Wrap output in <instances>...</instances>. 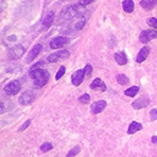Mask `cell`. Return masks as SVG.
<instances>
[{"instance_id": "6da1fadb", "label": "cell", "mask_w": 157, "mask_h": 157, "mask_svg": "<svg viewBox=\"0 0 157 157\" xmlns=\"http://www.w3.org/2000/svg\"><path fill=\"white\" fill-rule=\"evenodd\" d=\"M29 77L34 80V87L35 88H41L47 84L50 78V73L48 70L37 68V69H30Z\"/></svg>"}, {"instance_id": "7a4b0ae2", "label": "cell", "mask_w": 157, "mask_h": 157, "mask_svg": "<svg viewBox=\"0 0 157 157\" xmlns=\"http://www.w3.org/2000/svg\"><path fill=\"white\" fill-rule=\"evenodd\" d=\"M85 12V6L82 4H71V6L65 8V10L62 12V17L64 19H71V18H75L77 16L82 15Z\"/></svg>"}, {"instance_id": "3957f363", "label": "cell", "mask_w": 157, "mask_h": 157, "mask_svg": "<svg viewBox=\"0 0 157 157\" xmlns=\"http://www.w3.org/2000/svg\"><path fill=\"white\" fill-rule=\"evenodd\" d=\"M69 55H70V52L68 50H59V51L50 54L47 57V62L48 63H56V62L61 61V59H68Z\"/></svg>"}, {"instance_id": "277c9868", "label": "cell", "mask_w": 157, "mask_h": 157, "mask_svg": "<svg viewBox=\"0 0 157 157\" xmlns=\"http://www.w3.org/2000/svg\"><path fill=\"white\" fill-rule=\"evenodd\" d=\"M155 38H157V31L154 29L144 30L139 35V40L142 44H147Z\"/></svg>"}, {"instance_id": "5b68a950", "label": "cell", "mask_w": 157, "mask_h": 157, "mask_svg": "<svg viewBox=\"0 0 157 157\" xmlns=\"http://www.w3.org/2000/svg\"><path fill=\"white\" fill-rule=\"evenodd\" d=\"M69 38L65 36H57V37H53L49 41V47L50 49H59V48L64 47L67 44H69Z\"/></svg>"}, {"instance_id": "8992f818", "label": "cell", "mask_w": 157, "mask_h": 157, "mask_svg": "<svg viewBox=\"0 0 157 157\" xmlns=\"http://www.w3.org/2000/svg\"><path fill=\"white\" fill-rule=\"evenodd\" d=\"M26 52V48L22 45H16L13 46L12 48L9 51V56H10L11 59H18L22 56Z\"/></svg>"}, {"instance_id": "52a82bcc", "label": "cell", "mask_w": 157, "mask_h": 157, "mask_svg": "<svg viewBox=\"0 0 157 157\" xmlns=\"http://www.w3.org/2000/svg\"><path fill=\"white\" fill-rule=\"evenodd\" d=\"M20 88H21L20 83L18 82L17 80H14L4 87V91H6V94H9V96H15L16 94L19 92Z\"/></svg>"}, {"instance_id": "ba28073f", "label": "cell", "mask_w": 157, "mask_h": 157, "mask_svg": "<svg viewBox=\"0 0 157 157\" xmlns=\"http://www.w3.org/2000/svg\"><path fill=\"white\" fill-rule=\"evenodd\" d=\"M34 99H35V94L31 90H28V91H25L24 94L19 97L18 101H19V103L21 105H29L33 102Z\"/></svg>"}, {"instance_id": "9c48e42d", "label": "cell", "mask_w": 157, "mask_h": 157, "mask_svg": "<svg viewBox=\"0 0 157 157\" xmlns=\"http://www.w3.org/2000/svg\"><path fill=\"white\" fill-rule=\"evenodd\" d=\"M84 78H85L84 69H78V70H77L71 75V83H72V85H75V86H80V85L82 84Z\"/></svg>"}, {"instance_id": "30bf717a", "label": "cell", "mask_w": 157, "mask_h": 157, "mask_svg": "<svg viewBox=\"0 0 157 157\" xmlns=\"http://www.w3.org/2000/svg\"><path fill=\"white\" fill-rule=\"evenodd\" d=\"M106 105H107V103H106V101L104 100H100V101H97V102L92 103V105L90 107L91 114H94V115L100 114L101 112H103V110L105 109Z\"/></svg>"}, {"instance_id": "8fae6325", "label": "cell", "mask_w": 157, "mask_h": 157, "mask_svg": "<svg viewBox=\"0 0 157 157\" xmlns=\"http://www.w3.org/2000/svg\"><path fill=\"white\" fill-rule=\"evenodd\" d=\"M41 50H43V45H41V44H36V45L31 49V51L29 52V54H28V56H27L28 63H31L39 53H40Z\"/></svg>"}, {"instance_id": "7c38bea8", "label": "cell", "mask_w": 157, "mask_h": 157, "mask_svg": "<svg viewBox=\"0 0 157 157\" xmlns=\"http://www.w3.org/2000/svg\"><path fill=\"white\" fill-rule=\"evenodd\" d=\"M150 102H151V101H150V99L141 97V98H139V99H137L136 101H134V102L132 103V106H133L134 109H140V108L147 107V106L150 104Z\"/></svg>"}, {"instance_id": "4fadbf2b", "label": "cell", "mask_w": 157, "mask_h": 157, "mask_svg": "<svg viewBox=\"0 0 157 157\" xmlns=\"http://www.w3.org/2000/svg\"><path fill=\"white\" fill-rule=\"evenodd\" d=\"M150 52H151L150 47H147V46L144 47L139 52H138L137 56H136V62H137V63H142V62H144L145 59H147V57L149 56Z\"/></svg>"}, {"instance_id": "5bb4252c", "label": "cell", "mask_w": 157, "mask_h": 157, "mask_svg": "<svg viewBox=\"0 0 157 157\" xmlns=\"http://www.w3.org/2000/svg\"><path fill=\"white\" fill-rule=\"evenodd\" d=\"M90 88L91 89H98V90H101V91H105L106 90V85H105V83L101 80V78H97L92 81V83L90 84Z\"/></svg>"}, {"instance_id": "9a60e30c", "label": "cell", "mask_w": 157, "mask_h": 157, "mask_svg": "<svg viewBox=\"0 0 157 157\" xmlns=\"http://www.w3.org/2000/svg\"><path fill=\"white\" fill-rule=\"evenodd\" d=\"M115 61L118 63V65L123 66L128 63V56H126L125 53H124L123 51H120V52L115 53Z\"/></svg>"}, {"instance_id": "2e32d148", "label": "cell", "mask_w": 157, "mask_h": 157, "mask_svg": "<svg viewBox=\"0 0 157 157\" xmlns=\"http://www.w3.org/2000/svg\"><path fill=\"white\" fill-rule=\"evenodd\" d=\"M156 4H157V0H141L140 1V6L145 11L153 10Z\"/></svg>"}, {"instance_id": "e0dca14e", "label": "cell", "mask_w": 157, "mask_h": 157, "mask_svg": "<svg viewBox=\"0 0 157 157\" xmlns=\"http://www.w3.org/2000/svg\"><path fill=\"white\" fill-rule=\"evenodd\" d=\"M122 8H123V11L125 13H133L134 12V9H135V4H134L133 0H124L122 2Z\"/></svg>"}, {"instance_id": "ac0fdd59", "label": "cell", "mask_w": 157, "mask_h": 157, "mask_svg": "<svg viewBox=\"0 0 157 157\" xmlns=\"http://www.w3.org/2000/svg\"><path fill=\"white\" fill-rule=\"evenodd\" d=\"M53 20H54V13L53 12H49L46 15V17L44 18L43 20V27L45 28V29H49L50 27H51Z\"/></svg>"}, {"instance_id": "d6986e66", "label": "cell", "mask_w": 157, "mask_h": 157, "mask_svg": "<svg viewBox=\"0 0 157 157\" xmlns=\"http://www.w3.org/2000/svg\"><path fill=\"white\" fill-rule=\"evenodd\" d=\"M142 128H144V126H142L141 123H139V122H136V121H133L130 124V128H128V135H132V134H135L136 132L141 131Z\"/></svg>"}, {"instance_id": "ffe728a7", "label": "cell", "mask_w": 157, "mask_h": 157, "mask_svg": "<svg viewBox=\"0 0 157 157\" xmlns=\"http://www.w3.org/2000/svg\"><path fill=\"white\" fill-rule=\"evenodd\" d=\"M139 90H140V88L138 86H132V87H130L128 89H126L125 91H124V94H125V96H128V97H135L136 94L139 92Z\"/></svg>"}, {"instance_id": "44dd1931", "label": "cell", "mask_w": 157, "mask_h": 157, "mask_svg": "<svg viewBox=\"0 0 157 157\" xmlns=\"http://www.w3.org/2000/svg\"><path fill=\"white\" fill-rule=\"evenodd\" d=\"M116 80L117 82L119 83L120 85H126L130 83V78L126 77L125 75H123V73H120V75H118L116 77Z\"/></svg>"}, {"instance_id": "7402d4cb", "label": "cell", "mask_w": 157, "mask_h": 157, "mask_svg": "<svg viewBox=\"0 0 157 157\" xmlns=\"http://www.w3.org/2000/svg\"><path fill=\"white\" fill-rule=\"evenodd\" d=\"M85 18L83 17V16H80V17L78 18V20H77V22L75 24V26H73V28H75V30H77V31H78V30H81L83 27H84V25H85Z\"/></svg>"}, {"instance_id": "603a6c76", "label": "cell", "mask_w": 157, "mask_h": 157, "mask_svg": "<svg viewBox=\"0 0 157 157\" xmlns=\"http://www.w3.org/2000/svg\"><path fill=\"white\" fill-rule=\"evenodd\" d=\"M80 151H81V147H78V145H77V147H72V149L69 151V153L67 154V157H75V156H77L78 154L80 153Z\"/></svg>"}, {"instance_id": "cb8c5ba5", "label": "cell", "mask_w": 157, "mask_h": 157, "mask_svg": "<svg viewBox=\"0 0 157 157\" xmlns=\"http://www.w3.org/2000/svg\"><path fill=\"white\" fill-rule=\"evenodd\" d=\"M147 24L149 25L152 29H155L157 31V18L155 17H151V18H147Z\"/></svg>"}, {"instance_id": "d4e9b609", "label": "cell", "mask_w": 157, "mask_h": 157, "mask_svg": "<svg viewBox=\"0 0 157 157\" xmlns=\"http://www.w3.org/2000/svg\"><path fill=\"white\" fill-rule=\"evenodd\" d=\"M52 149H53V145L50 144V142H45V144H43L40 145V150L44 153H47V152L51 151Z\"/></svg>"}, {"instance_id": "484cf974", "label": "cell", "mask_w": 157, "mask_h": 157, "mask_svg": "<svg viewBox=\"0 0 157 157\" xmlns=\"http://www.w3.org/2000/svg\"><path fill=\"white\" fill-rule=\"evenodd\" d=\"M65 71H66L65 66H61V67H59V71H57L56 75H55V80L59 81V78H62V77H63V75H65Z\"/></svg>"}, {"instance_id": "4316f807", "label": "cell", "mask_w": 157, "mask_h": 157, "mask_svg": "<svg viewBox=\"0 0 157 157\" xmlns=\"http://www.w3.org/2000/svg\"><path fill=\"white\" fill-rule=\"evenodd\" d=\"M78 101H80L81 103H83V104H87V103L90 101V96H89L88 94H83V96H81L80 98H78Z\"/></svg>"}, {"instance_id": "83f0119b", "label": "cell", "mask_w": 157, "mask_h": 157, "mask_svg": "<svg viewBox=\"0 0 157 157\" xmlns=\"http://www.w3.org/2000/svg\"><path fill=\"white\" fill-rule=\"evenodd\" d=\"M92 71H94V69H92V66H91V65H89V64H87V65L84 67L85 77L89 78V77H90V75H92Z\"/></svg>"}, {"instance_id": "f1b7e54d", "label": "cell", "mask_w": 157, "mask_h": 157, "mask_svg": "<svg viewBox=\"0 0 157 157\" xmlns=\"http://www.w3.org/2000/svg\"><path fill=\"white\" fill-rule=\"evenodd\" d=\"M150 116H151V120L157 119V109L156 108H153V109L150 112Z\"/></svg>"}, {"instance_id": "f546056e", "label": "cell", "mask_w": 157, "mask_h": 157, "mask_svg": "<svg viewBox=\"0 0 157 157\" xmlns=\"http://www.w3.org/2000/svg\"><path fill=\"white\" fill-rule=\"evenodd\" d=\"M30 123H31V120H27V121H26V122H25V123H24V124H22V125H21V128H19V131H20V132H21V131L26 130V128H28V126H29V125H30Z\"/></svg>"}, {"instance_id": "4dcf8cb0", "label": "cell", "mask_w": 157, "mask_h": 157, "mask_svg": "<svg viewBox=\"0 0 157 157\" xmlns=\"http://www.w3.org/2000/svg\"><path fill=\"white\" fill-rule=\"evenodd\" d=\"M94 0H80V2L78 3L80 4H82V6H88V4H90L91 2H94Z\"/></svg>"}, {"instance_id": "1f68e13d", "label": "cell", "mask_w": 157, "mask_h": 157, "mask_svg": "<svg viewBox=\"0 0 157 157\" xmlns=\"http://www.w3.org/2000/svg\"><path fill=\"white\" fill-rule=\"evenodd\" d=\"M44 64V62L43 61H39V62H37L36 64H34L33 66H32V68L31 69H37V68H40V65H43Z\"/></svg>"}, {"instance_id": "d6a6232c", "label": "cell", "mask_w": 157, "mask_h": 157, "mask_svg": "<svg viewBox=\"0 0 157 157\" xmlns=\"http://www.w3.org/2000/svg\"><path fill=\"white\" fill-rule=\"evenodd\" d=\"M151 140H152V142H153V144H157V136H153Z\"/></svg>"}]
</instances>
